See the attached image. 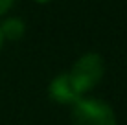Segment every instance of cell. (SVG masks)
<instances>
[{"label": "cell", "mask_w": 127, "mask_h": 125, "mask_svg": "<svg viewBox=\"0 0 127 125\" xmlns=\"http://www.w3.org/2000/svg\"><path fill=\"white\" fill-rule=\"evenodd\" d=\"M72 125H116V114L109 103L101 100L81 98L72 105Z\"/></svg>", "instance_id": "cell-1"}, {"label": "cell", "mask_w": 127, "mask_h": 125, "mask_svg": "<svg viewBox=\"0 0 127 125\" xmlns=\"http://www.w3.org/2000/svg\"><path fill=\"white\" fill-rule=\"evenodd\" d=\"M105 74V64L103 59L98 53H87L81 59H77L74 63L72 70L68 72V75L72 77L74 85L77 87L81 94H85L87 90L94 88L96 85L101 81Z\"/></svg>", "instance_id": "cell-2"}, {"label": "cell", "mask_w": 127, "mask_h": 125, "mask_svg": "<svg viewBox=\"0 0 127 125\" xmlns=\"http://www.w3.org/2000/svg\"><path fill=\"white\" fill-rule=\"evenodd\" d=\"M50 98L57 105H76L83 98V94L74 85L72 77L68 74H61L50 83Z\"/></svg>", "instance_id": "cell-3"}, {"label": "cell", "mask_w": 127, "mask_h": 125, "mask_svg": "<svg viewBox=\"0 0 127 125\" xmlns=\"http://www.w3.org/2000/svg\"><path fill=\"white\" fill-rule=\"evenodd\" d=\"M4 39H11V41H17L24 35V22L20 19H7L6 22L0 28Z\"/></svg>", "instance_id": "cell-4"}, {"label": "cell", "mask_w": 127, "mask_h": 125, "mask_svg": "<svg viewBox=\"0 0 127 125\" xmlns=\"http://www.w3.org/2000/svg\"><path fill=\"white\" fill-rule=\"evenodd\" d=\"M13 2H15V0H0V15H4V13L9 9L13 6Z\"/></svg>", "instance_id": "cell-5"}, {"label": "cell", "mask_w": 127, "mask_h": 125, "mask_svg": "<svg viewBox=\"0 0 127 125\" xmlns=\"http://www.w3.org/2000/svg\"><path fill=\"white\" fill-rule=\"evenodd\" d=\"M35 2H39V4H48V2H52V0H35Z\"/></svg>", "instance_id": "cell-6"}, {"label": "cell", "mask_w": 127, "mask_h": 125, "mask_svg": "<svg viewBox=\"0 0 127 125\" xmlns=\"http://www.w3.org/2000/svg\"><path fill=\"white\" fill-rule=\"evenodd\" d=\"M2 42H4V37H2V31H0V48H2Z\"/></svg>", "instance_id": "cell-7"}]
</instances>
